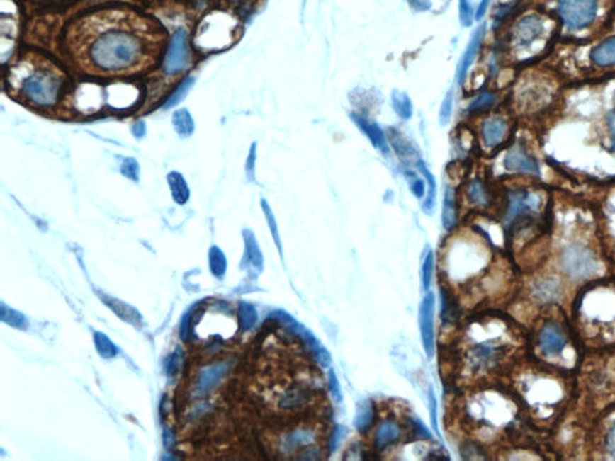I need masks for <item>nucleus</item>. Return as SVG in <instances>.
<instances>
[{
	"label": "nucleus",
	"instance_id": "4c0bfd02",
	"mask_svg": "<svg viewBox=\"0 0 615 461\" xmlns=\"http://www.w3.org/2000/svg\"><path fill=\"white\" fill-rule=\"evenodd\" d=\"M293 457L300 461L321 460L324 457V450L316 443V445H308L303 450H300Z\"/></svg>",
	"mask_w": 615,
	"mask_h": 461
},
{
	"label": "nucleus",
	"instance_id": "37998d69",
	"mask_svg": "<svg viewBox=\"0 0 615 461\" xmlns=\"http://www.w3.org/2000/svg\"><path fill=\"white\" fill-rule=\"evenodd\" d=\"M242 312H243V315H242V321H243L245 329L253 327L254 324L256 322L257 319L255 309H254L253 307L248 305V304H245V305H243V307H242Z\"/></svg>",
	"mask_w": 615,
	"mask_h": 461
},
{
	"label": "nucleus",
	"instance_id": "3c124183",
	"mask_svg": "<svg viewBox=\"0 0 615 461\" xmlns=\"http://www.w3.org/2000/svg\"><path fill=\"white\" fill-rule=\"evenodd\" d=\"M614 103H615V93H614Z\"/></svg>",
	"mask_w": 615,
	"mask_h": 461
},
{
	"label": "nucleus",
	"instance_id": "72a5a7b5",
	"mask_svg": "<svg viewBox=\"0 0 615 461\" xmlns=\"http://www.w3.org/2000/svg\"><path fill=\"white\" fill-rule=\"evenodd\" d=\"M193 82H195V79H193V77H188V79H184V81L179 84L177 91H174V94L171 95L170 99L166 101L165 105H164V108H165V110H170L172 107L176 106L177 103H181V100L184 99L186 95L189 93L190 88L193 87Z\"/></svg>",
	"mask_w": 615,
	"mask_h": 461
},
{
	"label": "nucleus",
	"instance_id": "09e8293b",
	"mask_svg": "<svg viewBox=\"0 0 615 461\" xmlns=\"http://www.w3.org/2000/svg\"><path fill=\"white\" fill-rule=\"evenodd\" d=\"M132 134L137 138L143 137L146 135V124H145V122L140 120V122L135 123L134 127H132Z\"/></svg>",
	"mask_w": 615,
	"mask_h": 461
},
{
	"label": "nucleus",
	"instance_id": "c756f323",
	"mask_svg": "<svg viewBox=\"0 0 615 461\" xmlns=\"http://www.w3.org/2000/svg\"><path fill=\"white\" fill-rule=\"evenodd\" d=\"M261 207H262V210H264V217H266V220H267V224H269V229H271V233H272L273 239H274V243H276V246L279 249V254H281V256L283 257V244H281V234H279V229H278V224H276V215L272 212V209L269 207L267 201L262 198L261 200Z\"/></svg>",
	"mask_w": 615,
	"mask_h": 461
},
{
	"label": "nucleus",
	"instance_id": "2eb2a0df",
	"mask_svg": "<svg viewBox=\"0 0 615 461\" xmlns=\"http://www.w3.org/2000/svg\"><path fill=\"white\" fill-rule=\"evenodd\" d=\"M536 207V200L528 191L516 190L509 193V209L506 214V222L513 225L514 222L521 220V217H529L534 213Z\"/></svg>",
	"mask_w": 615,
	"mask_h": 461
},
{
	"label": "nucleus",
	"instance_id": "e433bc0d",
	"mask_svg": "<svg viewBox=\"0 0 615 461\" xmlns=\"http://www.w3.org/2000/svg\"><path fill=\"white\" fill-rule=\"evenodd\" d=\"M347 435V429L344 426L337 424L333 426L331 435L327 441V452L329 454L335 453V450L339 448L340 443L343 441L345 436Z\"/></svg>",
	"mask_w": 615,
	"mask_h": 461
},
{
	"label": "nucleus",
	"instance_id": "dca6fc26",
	"mask_svg": "<svg viewBox=\"0 0 615 461\" xmlns=\"http://www.w3.org/2000/svg\"><path fill=\"white\" fill-rule=\"evenodd\" d=\"M464 198L473 208H487L492 203V191L483 178H470L464 188Z\"/></svg>",
	"mask_w": 615,
	"mask_h": 461
},
{
	"label": "nucleus",
	"instance_id": "c9c22d12",
	"mask_svg": "<svg viewBox=\"0 0 615 461\" xmlns=\"http://www.w3.org/2000/svg\"><path fill=\"white\" fill-rule=\"evenodd\" d=\"M327 386L333 402L335 404H342L344 400L343 392H342V387H340L339 379H338V376H337L333 369L328 370Z\"/></svg>",
	"mask_w": 615,
	"mask_h": 461
},
{
	"label": "nucleus",
	"instance_id": "de8ad7c7",
	"mask_svg": "<svg viewBox=\"0 0 615 461\" xmlns=\"http://www.w3.org/2000/svg\"><path fill=\"white\" fill-rule=\"evenodd\" d=\"M607 447L609 453L615 457V423L607 435Z\"/></svg>",
	"mask_w": 615,
	"mask_h": 461
},
{
	"label": "nucleus",
	"instance_id": "f3484780",
	"mask_svg": "<svg viewBox=\"0 0 615 461\" xmlns=\"http://www.w3.org/2000/svg\"><path fill=\"white\" fill-rule=\"evenodd\" d=\"M402 431L398 423L386 419L379 423L373 433V447L376 450H385L388 447L398 443L402 438Z\"/></svg>",
	"mask_w": 615,
	"mask_h": 461
},
{
	"label": "nucleus",
	"instance_id": "8fccbe9b",
	"mask_svg": "<svg viewBox=\"0 0 615 461\" xmlns=\"http://www.w3.org/2000/svg\"><path fill=\"white\" fill-rule=\"evenodd\" d=\"M607 120L611 132V148L615 152V113H609Z\"/></svg>",
	"mask_w": 615,
	"mask_h": 461
},
{
	"label": "nucleus",
	"instance_id": "1a4fd4ad",
	"mask_svg": "<svg viewBox=\"0 0 615 461\" xmlns=\"http://www.w3.org/2000/svg\"><path fill=\"white\" fill-rule=\"evenodd\" d=\"M320 433L310 426H298L285 433L281 438V452L283 454H297L308 445H316Z\"/></svg>",
	"mask_w": 615,
	"mask_h": 461
},
{
	"label": "nucleus",
	"instance_id": "79ce46f5",
	"mask_svg": "<svg viewBox=\"0 0 615 461\" xmlns=\"http://www.w3.org/2000/svg\"><path fill=\"white\" fill-rule=\"evenodd\" d=\"M428 407H429L430 422H431L433 430L440 436L438 423V399L435 397L434 389L431 387L428 392Z\"/></svg>",
	"mask_w": 615,
	"mask_h": 461
},
{
	"label": "nucleus",
	"instance_id": "ea45409f",
	"mask_svg": "<svg viewBox=\"0 0 615 461\" xmlns=\"http://www.w3.org/2000/svg\"><path fill=\"white\" fill-rule=\"evenodd\" d=\"M257 161V143H252L249 148L248 158L245 161V173L249 181H255V171H256Z\"/></svg>",
	"mask_w": 615,
	"mask_h": 461
},
{
	"label": "nucleus",
	"instance_id": "5701e85b",
	"mask_svg": "<svg viewBox=\"0 0 615 461\" xmlns=\"http://www.w3.org/2000/svg\"><path fill=\"white\" fill-rule=\"evenodd\" d=\"M375 407L373 402L364 400L359 402L356 410L355 428L359 434H367L371 431L375 423Z\"/></svg>",
	"mask_w": 615,
	"mask_h": 461
},
{
	"label": "nucleus",
	"instance_id": "aec40b11",
	"mask_svg": "<svg viewBox=\"0 0 615 461\" xmlns=\"http://www.w3.org/2000/svg\"><path fill=\"white\" fill-rule=\"evenodd\" d=\"M538 343L544 355H560L564 350L566 339L560 328L556 327L554 324H548L541 331Z\"/></svg>",
	"mask_w": 615,
	"mask_h": 461
},
{
	"label": "nucleus",
	"instance_id": "423d86ee",
	"mask_svg": "<svg viewBox=\"0 0 615 461\" xmlns=\"http://www.w3.org/2000/svg\"><path fill=\"white\" fill-rule=\"evenodd\" d=\"M509 124L499 115H488L478 123V138L485 149L493 150L505 141Z\"/></svg>",
	"mask_w": 615,
	"mask_h": 461
},
{
	"label": "nucleus",
	"instance_id": "bb28decb",
	"mask_svg": "<svg viewBox=\"0 0 615 461\" xmlns=\"http://www.w3.org/2000/svg\"><path fill=\"white\" fill-rule=\"evenodd\" d=\"M174 130L181 137H189L195 130L193 115L186 108H179L172 115Z\"/></svg>",
	"mask_w": 615,
	"mask_h": 461
},
{
	"label": "nucleus",
	"instance_id": "393cba45",
	"mask_svg": "<svg viewBox=\"0 0 615 461\" xmlns=\"http://www.w3.org/2000/svg\"><path fill=\"white\" fill-rule=\"evenodd\" d=\"M497 95L494 91H483L478 94L475 95L473 99L470 100L466 107V112L470 115H478L480 113H483L485 110L497 103Z\"/></svg>",
	"mask_w": 615,
	"mask_h": 461
},
{
	"label": "nucleus",
	"instance_id": "6ab92c4d",
	"mask_svg": "<svg viewBox=\"0 0 615 461\" xmlns=\"http://www.w3.org/2000/svg\"><path fill=\"white\" fill-rule=\"evenodd\" d=\"M543 23L536 16H528L519 21L513 29V36L521 46H530L543 33Z\"/></svg>",
	"mask_w": 615,
	"mask_h": 461
},
{
	"label": "nucleus",
	"instance_id": "4be33fe9",
	"mask_svg": "<svg viewBox=\"0 0 615 461\" xmlns=\"http://www.w3.org/2000/svg\"><path fill=\"white\" fill-rule=\"evenodd\" d=\"M390 105L395 115L404 122L411 120L414 115V103L410 96L405 91L393 89L390 93Z\"/></svg>",
	"mask_w": 615,
	"mask_h": 461
},
{
	"label": "nucleus",
	"instance_id": "7c9ffc66",
	"mask_svg": "<svg viewBox=\"0 0 615 461\" xmlns=\"http://www.w3.org/2000/svg\"><path fill=\"white\" fill-rule=\"evenodd\" d=\"M435 256L434 251L429 249L426 253V256L423 258L422 269H421V275H422V286L424 291H429L431 280H433V274H434Z\"/></svg>",
	"mask_w": 615,
	"mask_h": 461
},
{
	"label": "nucleus",
	"instance_id": "c85d7f7f",
	"mask_svg": "<svg viewBox=\"0 0 615 461\" xmlns=\"http://www.w3.org/2000/svg\"><path fill=\"white\" fill-rule=\"evenodd\" d=\"M404 176L407 178V184L410 188V191L414 198L417 200L426 198L427 195V181L424 178H418L417 173L414 171L410 170L407 167L404 170Z\"/></svg>",
	"mask_w": 615,
	"mask_h": 461
},
{
	"label": "nucleus",
	"instance_id": "cd10ccee",
	"mask_svg": "<svg viewBox=\"0 0 615 461\" xmlns=\"http://www.w3.org/2000/svg\"><path fill=\"white\" fill-rule=\"evenodd\" d=\"M167 181L174 200L181 205L186 203L189 198V188L184 177L177 171H172L167 176Z\"/></svg>",
	"mask_w": 615,
	"mask_h": 461
},
{
	"label": "nucleus",
	"instance_id": "a19ab883",
	"mask_svg": "<svg viewBox=\"0 0 615 461\" xmlns=\"http://www.w3.org/2000/svg\"><path fill=\"white\" fill-rule=\"evenodd\" d=\"M120 172L123 176H125L131 181H137L140 177V165L137 160L134 158L124 159L120 166Z\"/></svg>",
	"mask_w": 615,
	"mask_h": 461
},
{
	"label": "nucleus",
	"instance_id": "0eeeda50",
	"mask_svg": "<svg viewBox=\"0 0 615 461\" xmlns=\"http://www.w3.org/2000/svg\"><path fill=\"white\" fill-rule=\"evenodd\" d=\"M312 395L307 385H290L276 394V406L284 412H300L312 405Z\"/></svg>",
	"mask_w": 615,
	"mask_h": 461
},
{
	"label": "nucleus",
	"instance_id": "2f4dec72",
	"mask_svg": "<svg viewBox=\"0 0 615 461\" xmlns=\"http://www.w3.org/2000/svg\"><path fill=\"white\" fill-rule=\"evenodd\" d=\"M453 91L451 89V91L446 93L445 98L442 100L440 110H439V123H440L441 127H446V125L450 124L452 113H453Z\"/></svg>",
	"mask_w": 615,
	"mask_h": 461
},
{
	"label": "nucleus",
	"instance_id": "ddd939ff",
	"mask_svg": "<svg viewBox=\"0 0 615 461\" xmlns=\"http://www.w3.org/2000/svg\"><path fill=\"white\" fill-rule=\"evenodd\" d=\"M504 167L514 173L540 174V167L536 159L521 146H514L506 153Z\"/></svg>",
	"mask_w": 615,
	"mask_h": 461
},
{
	"label": "nucleus",
	"instance_id": "58836bf2",
	"mask_svg": "<svg viewBox=\"0 0 615 461\" xmlns=\"http://www.w3.org/2000/svg\"><path fill=\"white\" fill-rule=\"evenodd\" d=\"M473 5L470 0H459V21L461 24L464 28H469L473 25Z\"/></svg>",
	"mask_w": 615,
	"mask_h": 461
},
{
	"label": "nucleus",
	"instance_id": "7ed1b4c3",
	"mask_svg": "<svg viewBox=\"0 0 615 461\" xmlns=\"http://www.w3.org/2000/svg\"><path fill=\"white\" fill-rule=\"evenodd\" d=\"M559 11L571 29L588 27L597 12V0H559Z\"/></svg>",
	"mask_w": 615,
	"mask_h": 461
},
{
	"label": "nucleus",
	"instance_id": "9d476101",
	"mask_svg": "<svg viewBox=\"0 0 615 461\" xmlns=\"http://www.w3.org/2000/svg\"><path fill=\"white\" fill-rule=\"evenodd\" d=\"M189 62V48L186 45V33L178 29L171 41L170 50L166 55L165 72L170 75L177 74L186 69Z\"/></svg>",
	"mask_w": 615,
	"mask_h": 461
},
{
	"label": "nucleus",
	"instance_id": "6e6552de",
	"mask_svg": "<svg viewBox=\"0 0 615 461\" xmlns=\"http://www.w3.org/2000/svg\"><path fill=\"white\" fill-rule=\"evenodd\" d=\"M349 117L355 124L356 127L368 138L371 146L374 147L375 149L378 150L383 156H388V154L390 153V147L388 144V140H387L386 131L383 130L378 123L368 118L367 115L356 112V110L351 112Z\"/></svg>",
	"mask_w": 615,
	"mask_h": 461
},
{
	"label": "nucleus",
	"instance_id": "473e14b6",
	"mask_svg": "<svg viewBox=\"0 0 615 461\" xmlns=\"http://www.w3.org/2000/svg\"><path fill=\"white\" fill-rule=\"evenodd\" d=\"M245 244L248 249L249 258L253 262L254 266H256L257 268H262V255H261L260 248L257 245L256 238L254 236L253 232H250L249 229L244 231Z\"/></svg>",
	"mask_w": 615,
	"mask_h": 461
},
{
	"label": "nucleus",
	"instance_id": "c03bdc74",
	"mask_svg": "<svg viewBox=\"0 0 615 461\" xmlns=\"http://www.w3.org/2000/svg\"><path fill=\"white\" fill-rule=\"evenodd\" d=\"M407 1L416 12H427L433 8L431 0H407Z\"/></svg>",
	"mask_w": 615,
	"mask_h": 461
},
{
	"label": "nucleus",
	"instance_id": "f704fd0d",
	"mask_svg": "<svg viewBox=\"0 0 615 461\" xmlns=\"http://www.w3.org/2000/svg\"><path fill=\"white\" fill-rule=\"evenodd\" d=\"M461 457L466 459V460H478V459L487 457L481 448V445H478L476 442L473 441H466L461 443Z\"/></svg>",
	"mask_w": 615,
	"mask_h": 461
},
{
	"label": "nucleus",
	"instance_id": "49530a36",
	"mask_svg": "<svg viewBox=\"0 0 615 461\" xmlns=\"http://www.w3.org/2000/svg\"><path fill=\"white\" fill-rule=\"evenodd\" d=\"M489 4H490V0H481V3L478 5V10L475 12V20L481 21L483 17L485 16V13H487V10H488Z\"/></svg>",
	"mask_w": 615,
	"mask_h": 461
},
{
	"label": "nucleus",
	"instance_id": "f03ea898",
	"mask_svg": "<svg viewBox=\"0 0 615 461\" xmlns=\"http://www.w3.org/2000/svg\"><path fill=\"white\" fill-rule=\"evenodd\" d=\"M10 82L21 99L34 106L48 107L60 99L64 88V76L46 60H34L13 67Z\"/></svg>",
	"mask_w": 615,
	"mask_h": 461
},
{
	"label": "nucleus",
	"instance_id": "4468645a",
	"mask_svg": "<svg viewBox=\"0 0 615 461\" xmlns=\"http://www.w3.org/2000/svg\"><path fill=\"white\" fill-rule=\"evenodd\" d=\"M497 350L487 343H478L470 347L466 353V367L473 374L487 370L497 360Z\"/></svg>",
	"mask_w": 615,
	"mask_h": 461
},
{
	"label": "nucleus",
	"instance_id": "39448f33",
	"mask_svg": "<svg viewBox=\"0 0 615 461\" xmlns=\"http://www.w3.org/2000/svg\"><path fill=\"white\" fill-rule=\"evenodd\" d=\"M563 263L566 273L575 278L592 275L597 268V262L594 254L582 245H573L571 248H568L565 251Z\"/></svg>",
	"mask_w": 615,
	"mask_h": 461
},
{
	"label": "nucleus",
	"instance_id": "a878e982",
	"mask_svg": "<svg viewBox=\"0 0 615 461\" xmlns=\"http://www.w3.org/2000/svg\"><path fill=\"white\" fill-rule=\"evenodd\" d=\"M349 100L357 108L356 112H359L364 115H367L371 107L376 105L375 95L371 94V91L363 89V88H356L354 91H350Z\"/></svg>",
	"mask_w": 615,
	"mask_h": 461
},
{
	"label": "nucleus",
	"instance_id": "b1692460",
	"mask_svg": "<svg viewBox=\"0 0 615 461\" xmlns=\"http://www.w3.org/2000/svg\"><path fill=\"white\" fill-rule=\"evenodd\" d=\"M592 63L599 67L615 65V38L607 40L597 47L594 48L590 55Z\"/></svg>",
	"mask_w": 615,
	"mask_h": 461
},
{
	"label": "nucleus",
	"instance_id": "a211bd4d",
	"mask_svg": "<svg viewBox=\"0 0 615 461\" xmlns=\"http://www.w3.org/2000/svg\"><path fill=\"white\" fill-rule=\"evenodd\" d=\"M442 227L446 232H452L457 227L459 222V200H458L457 190L454 186H445L444 193V201H442L441 210Z\"/></svg>",
	"mask_w": 615,
	"mask_h": 461
},
{
	"label": "nucleus",
	"instance_id": "f257e3e1",
	"mask_svg": "<svg viewBox=\"0 0 615 461\" xmlns=\"http://www.w3.org/2000/svg\"><path fill=\"white\" fill-rule=\"evenodd\" d=\"M145 28L120 18L100 23L83 33L76 57L89 72L118 75L141 69L150 58L149 39Z\"/></svg>",
	"mask_w": 615,
	"mask_h": 461
},
{
	"label": "nucleus",
	"instance_id": "f8f14e48",
	"mask_svg": "<svg viewBox=\"0 0 615 461\" xmlns=\"http://www.w3.org/2000/svg\"><path fill=\"white\" fill-rule=\"evenodd\" d=\"M487 25L482 24L480 27L473 33V35L470 38L469 44L466 46V51L461 57V60L457 65L456 70V82L461 86L466 82L468 74H469L470 67H473V64L476 60V57L478 55V52L481 50L483 40H485V30Z\"/></svg>",
	"mask_w": 615,
	"mask_h": 461
},
{
	"label": "nucleus",
	"instance_id": "412c9836",
	"mask_svg": "<svg viewBox=\"0 0 615 461\" xmlns=\"http://www.w3.org/2000/svg\"><path fill=\"white\" fill-rule=\"evenodd\" d=\"M414 166H416L418 172L422 174V177L426 179L427 186H428L426 198H424V202L422 203V210L427 215H433L435 205H436L438 183H436L434 174L431 173V171L428 169V166L426 165V162L423 161L422 159H419Z\"/></svg>",
	"mask_w": 615,
	"mask_h": 461
},
{
	"label": "nucleus",
	"instance_id": "9b49d317",
	"mask_svg": "<svg viewBox=\"0 0 615 461\" xmlns=\"http://www.w3.org/2000/svg\"><path fill=\"white\" fill-rule=\"evenodd\" d=\"M386 135L390 149L395 152L399 161L407 167L410 165H416V162L421 159V156L414 143L411 142L402 131L395 127H387Z\"/></svg>",
	"mask_w": 615,
	"mask_h": 461
},
{
	"label": "nucleus",
	"instance_id": "20e7f679",
	"mask_svg": "<svg viewBox=\"0 0 615 461\" xmlns=\"http://www.w3.org/2000/svg\"><path fill=\"white\" fill-rule=\"evenodd\" d=\"M435 300L434 292H427L419 304L418 310V326L421 331L423 350L428 358L431 359L435 355Z\"/></svg>",
	"mask_w": 615,
	"mask_h": 461
},
{
	"label": "nucleus",
	"instance_id": "a18cd8bd",
	"mask_svg": "<svg viewBox=\"0 0 615 461\" xmlns=\"http://www.w3.org/2000/svg\"><path fill=\"white\" fill-rule=\"evenodd\" d=\"M412 426H414V431L418 436H421V438H431V434H430L429 430L427 429L426 426L423 424L422 421H419L418 418H414L412 421Z\"/></svg>",
	"mask_w": 615,
	"mask_h": 461
}]
</instances>
